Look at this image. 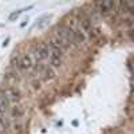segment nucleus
<instances>
[{
    "label": "nucleus",
    "mask_w": 134,
    "mask_h": 134,
    "mask_svg": "<svg viewBox=\"0 0 134 134\" xmlns=\"http://www.w3.org/2000/svg\"><path fill=\"white\" fill-rule=\"evenodd\" d=\"M38 70H39V72L43 75V79H44V81H51V79H54V78L57 76V72H55V70L52 69L51 66L39 64Z\"/></svg>",
    "instance_id": "nucleus-2"
},
{
    "label": "nucleus",
    "mask_w": 134,
    "mask_h": 134,
    "mask_svg": "<svg viewBox=\"0 0 134 134\" xmlns=\"http://www.w3.org/2000/svg\"><path fill=\"white\" fill-rule=\"evenodd\" d=\"M8 105H9V102H8L7 97L4 95V93H2L0 94V113L5 114V111L8 110Z\"/></svg>",
    "instance_id": "nucleus-7"
},
{
    "label": "nucleus",
    "mask_w": 134,
    "mask_h": 134,
    "mask_svg": "<svg viewBox=\"0 0 134 134\" xmlns=\"http://www.w3.org/2000/svg\"><path fill=\"white\" fill-rule=\"evenodd\" d=\"M48 62L51 67H60L62 66V55L55 52L50 48V57H48Z\"/></svg>",
    "instance_id": "nucleus-5"
},
{
    "label": "nucleus",
    "mask_w": 134,
    "mask_h": 134,
    "mask_svg": "<svg viewBox=\"0 0 134 134\" xmlns=\"http://www.w3.org/2000/svg\"><path fill=\"white\" fill-rule=\"evenodd\" d=\"M12 115L15 118H20V117H23L24 115V109L21 107L20 105H16L14 109H12Z\"/></svg>",
    "instance_id": "nucleus-9"
},
{
    "label": "nucleus",
    "mask_w": 134,
    "mask_h": 134,
    "mask_svg": "<svg viewBox=\"0 0 134 134\" xmlns=\"http://www.w3.org/2000/svg\"><path fill=\"white\" fill-rule=\"evenodd\" d=\"M48 57H50V47L44 43L39 44V46L36 47V50H35V59L40 62V60L48 59Z\"/></svg>",
    "instance_id": "nucleus-1"
},
{
    "label": "nucleus",
    "mask_w": 134,
    "mask_h": 134,
    "mask_svg": "<svg viewBox=\"0 0 134 134\" xmlns=\"http://www.w3.org/2000/svg\"><path fill=\"white\" fill-rule=\"evenodd\" d=\"M21 130H23V127H21L20 124H15V125H14V131H15V133L19 134V133H21Z\"/></svg>",
    "instance_id": "nucleus-10"
},
{
    "label": "nucleus",
    "mask_w": 134,
    "mask_h": 134,
    "mask_svg": "<svg viewBox=\"0 0 134 134\" xmlns=\"http://www.w3.org/2000/svg\"><path fill=\"white\" fill-rule=\"evenodd\" d=\"M34 63H35V60L32 59L31 55H24V57L18 62V66L21 70H30L34 67Z\"/></svg>",
    "instance_id": "nucleus-4"
},
{
    "label": "nucleus",
    "mask_w": 134,
    "mask_h": 134,
    "mask_svg": "<svg viewBox=\"0 0 134 134\" xmlns=\"http://www.w3.org/2000/svg\"><path fill=\"white\" fill-rule=\"evenodd\" d=\"M79 28L83 31H91V23L88 19H81L79 20Z\"/></svg>",
    "instance_id": "nucleus-8"
},
{
    "label": "nucleus",
    "mask_w": 134,
    "mask_h": 134,
    "mask_svg": "<svg viewBox=\"0 0 134 134\" xmlns=\"http://www.w3.org/2000/svg\"><path fill=\"white\" fill-rule=\"evenodd\" d=\"M4 95L7 97V99H8L9 103H18L19 100H20V98H21L20 91L18 90V88H14V87L8 88V90L4 93Z\"/></svg>",
    "instance_id": "nucleus-3"
},
{
    "label": "nucleus",
    "mask_w": 134,
    "mask_h": 134,
    "mask_svg": "<svg viewBox=\"0 0 134 134\" xmlns=\"http://www.w3.org/2000/svg\"><path fill=\"white\" fill-rule=\"evenodd\" d=\"M97 5H98V8H99L100 12L106 14V12H110V11L114 9L115 3H114V2H98Z\"/></svg>",
    "instance_id": "nucleus-6"
}]
</instances>
